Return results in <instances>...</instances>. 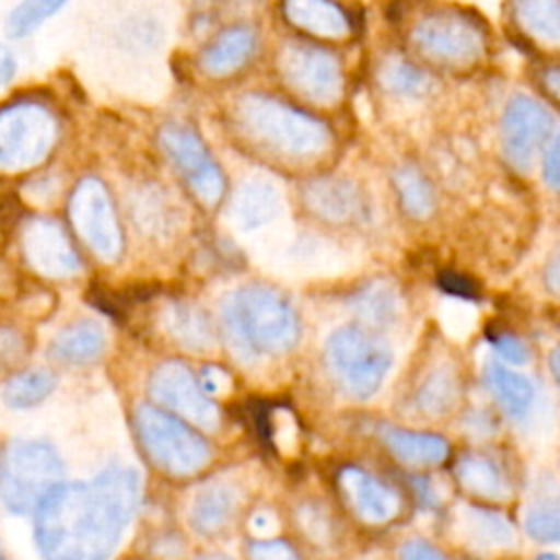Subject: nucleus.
Returning a JSON list of instances; mask_svg holds the SVG:
<instances>
[{
  "label": "nucleus",
  "mask_w": 560,
  "mask_h": 560,
  "mask_svg": "<svg viewBox=\"0 0 560 560\" xmlns=\"http://www.w3.org/2000/svg\"><path fill=\"white\" fill-rule=\"evenodd\" d=\"M22 249L28 265L50 278H66L79 269L77 252L63 230L52 217H28L22 225Z\"/></svg>",
  "instance_id": "13"
},
{
  "label": "nucleus",
  "mask_w": 560,
  "mask_h": 560,
  "mask_svg": "<svg viewBox=\"0 0 560 560\" xmlns=\"http://www.w3.org/2000/svg\"><path fill=\"white\" fill-rule=\"evenodd\" d=\"M68 217L81 241L103 260H116L122 247L112 195L103 179L81 177L68 197Z\"/></svg>",
  "instance_id": "9"
},
{
  "label": "nucleus",
  "mask_w": 560,
  "mask_h": 560,
  "mask_svg": "<svg viewBox=\"0 0 560 560\" xmlns=\"http://www.w3.org/2000/svg\"><path fill=\"white\" fill-rule=\"evenodd\" d=\"M20 74L18 50L11 42L0 39V90H11Z\"/></svg>",
  "instance_id": "35"
},
{
  "label": "nucleus",
  "mask_w": 560,
  "mask_h": 560,
  "mask_svg": "<svg viewBox=\"0 0 560 560\" xmlns=\"http://www.w3.org/2000/svg\"><path fill=\"white\" fill-rule=\"evenodd\" d=\"M221 319L225 337L243 359L258 354H282L298 341V317L291 306L271 289L247 287L232 293Z\"/></svg>",
  "instance_id": "3"
},
{
  "label": "nucleus",
  "mask_w": 560,
  "mask_h": 560,
  "mask_svg": "<svg viewBox=\"0 0 560 560\" xmlns=\"http://www.w3.org/2000/svg\"><path fill=\"white\" fill-rule=\"evenodd\" d=\"M306 203L328 221H346L359 208V192L346 179L324 177L306 188Z\"/></svg>",
  "instance_id": "20"
},
{
  "label": "nucleus",
  "mask_w": 560,
  "mask_h": 560,
  "mask_svg": "<svg viewBox=\"0 0 560 560\" xmlns=\"http://www.w3.org/2000/svg\"><path fill=\"white\" fill-rule=\"evenodd\" d=\"M400 560H446V558L440 551H435L431 545L420 542V540H411V542L402 545Z\"/></svg>",
  "instance_id": "40"
},
{
  "label": "nucleus",
  "mask_w": 560,
  "mask_h": 560,
  "mask_svg": "<svg viewBox=\"0 0 560 560\" xmlns=\"http://www.w3.org/2000/svg\"><path fill=\"white\" fill-rule=\"evenodd\" d=\"M558 518H560V512H558L556 501H542L527 512L525 527L532 538L542 540V542H556L560 536Z\"/></svg>",
  "instance_id": "32"
},
{
  "label": "nucleus",
  "mask_w": 560,
  "mask_h": 560,
  "mask_svg": "<svg viewBox=\"0 0 560 560\" xmlns=\"http://www.w3.org/2000/svg\"><path fill=\"white\" fill-rule=\"evenodd\" d=\"M457 477L468 490L483 497H501L505 492L499 470L483 457H464L457 464Z\"/></svg>",
  "instance_id": "29"
},
{
  "label": "nucleus",
  "mask_w": 560,
  "mask_h": 560,
  "mask_svg": "<svg viewBox=\"0 0 560 560\" xmlns=\"http://www.w3.org/2000/svg\"><path fill=\"white\" fill-rule=\"evenodd\" d=\"M488 385L512 416H523L534 400V385L518 372L508 370L505 365L492 361L488 363Z\"/></svg>",
  "instance_id": "26"
},
{
  "label": "nucleus",
  "mask_w": 560,
  "mask_h": 560,
  "mask_svg": "<svg viewBox=\"0 0 560 560\" xmlns=\"http://www.w3.org/2000/svg\"><path fill=\"white\" fill-rule=\"evenodd\" d=\"M280 210V195L265 179H247L232 199V219L241 230H256L269 223Z\"/></svg>",
  "instance_id": "18"
},
{
  "label": "nucleus",
  "mask_w": 560,
  "mask_h": 560,
  "mask_svg": "<svg viewBox=\"0 0 560 560\" xmlns=\"http://www.w3.org/2000/svg\"><path fill=\"white\" fill-rule=\"evenodd\" d=\"M236 118L245 133L278 153L313 155L330 144V129L322 120L265 94L241 96Z\"/></svg>",
  "instance_id": "4"
},
{
  "label": "nucleus",
  "mask_w": 560,
  "mask_h": 560,
  "mask_svg": "<svg viewBox=\"0 0 560 560\" xmlns=\"http://www.w3.org/2000/svg\"><path fill=\"white\" fill-rule=\"evenodd\" d=\"M560 155V149H558V136H553L547 147L542 149V175H545V182L551 186V188H558V182H560V164H558V158Z\"/></svg>",
  "instance_id": "38"
},
{
  "label": "nucleus",
  "mask_w": 560,
  "mask_h": 560,
  "mask_svg": "<svg viewBox=\"0 0 560 560\" xmlns=\"http://www.w3.org/2000/svg\"><path fill=\"white\" fill-rule=\"evenodd\" d=\"M282 11L295 28L315 37L339 39L350 31L346 11L332 0H284Z\"/></svg>",
  "instance_id": "16"
},
{
  "label": "nucleus",
  "mask_w": 560,
  "mask_h": 560,
  "mask_svg": "<svg viewBox=\"0 0 560 560\" xmlns=\"http://www.w3.org/2000/svg\"><path fill=\"white\" fill-rule=\"evenodd\" d=\"M455 383L451 378V374L446 372H438L433 374L424 387L418 394V402L429 411V413H442L446 411L453 400H455Z\"/></svg>",
  "instance_id": "33"
},
{
  "label": "nucleus",
  "mask_w": 560,
  "mask_h": 560,
  "mask_svg": "<svg viewBox=\"0 0 560 560\" xmlns=\"http://www.w3.org/2000/svg\"><path fill=\"white\" fill-rule=\"evenodd\" d=\"M413 46L431 61L470 66L486 50L483 26L457 11H438L422 18L411 31Z\"/></svg>",
  "instance_id": "7"
},
{
  "label": "nucleus",
  "mask_w": 560,
  "mask_h": 560,
  "mask_svg": "<svg viewBox=\"0 0 560 560\" xmlns=\"http://www.w3.org/2000/svg\"><path fill=\"white\" fill-rule=\"evenodd\" d=\"M68 0H18L4 15L2 33L11 44L33 37L50 18H55Z\"/></svg>",
  "instance_id": "22"
},
{
  "label": "nucleus",
  "mask_w": 560,
  "mask_h": 560,
  "mask_svg": "<svg viewBox=\"0 0 560 560\" xmlns=\"http://www.w3.org/2000/svg\"><path fill=\"white\" fill-rule=\"evenodd\" d=\"M63 477V464L48 442L15 440L0 472V499L15 514L35 512L39 501Z\"/></svg>",
  "instance_id": "5"
},
{
  "label": "nucleus",
  "mask_w": 560,
  "mask_h": 560,
  "mask_svg": "<svg viewBox=\"0 0 560 560\" xmlns=\"http://www.w3.org/2000/svg\"><path fill=\"white\" fill-rule=\"evenodd\" d=\"M538 560H556V556H551V553H545V556H540Z\"/></svg>",
  "instance_id": "44"
},
{
  "label": "nucleus",
  "mask_w": 560,
  "mask_h": 560,
  "mask_svg": "<svg viewBox=\"0 0 560 560\" xmlns=\"http://www.w3.org/2000/svg\"><path fill=\"white\" fill-rule=\"evenodd\" d=\"M556 136L553 114L532 96H514L501 118V147L512 168L527 173Z\"/></svg>",
  "instance_id": "11"
},
{
  "label": "nucleus",
  "mask_w": 560,
  "mask_h": 560,
  "mask_svg": "<svg viewBox=\"0 0 560 560\" xmlns=\"http://www.w3.org/2000/svg\"><path fill=\"white\" fill-rule=\"evenodd\" d=\"M199 560H230V558H225V556H203Z\"/></svg>",
  "instance_id": "43"
},
{
  "label": "nucleus",
  "mask_w": 560,
  "mask_h": 560,
  "mask_svg": "<svg viewBox=\"0 0 560 560\" xmlns=\"http://www.w3.org/2000/svg\"><path fill=\"white\" fill-rule=\"evenodd\" d=\"M357 311L365 317V319H372V322H387L394 311H396V300L392 295L389 289H368L363 291L357 302H354Z\"/></svg>",
  "instance_id": "34"
},
{
  "label": "nucleus",
  "mask_w": 560,
  "mask_h": 560,
  "mask_svg": "<svg viewBox=\"0 0 560 560\" xmlns=\"http://www.w3.org/2000/svg\"><path fill=\"white\" fill-rule=\"evenodd\" d=\"M249 556H252V560H298L293 549L280 540L254 542Z\"/></svg>",
  "instance_id": "36"
},
{
  "label": "nucleus",
  "mask_w": 560,
  "mask_h": 560,
  "mask_svg": "<svg viewBox=\"0 0 560 560\" xmlns=\"http://www.w3.org/2000/svg\"><path fill=\"white\" fill-rule=\"evenodd\" d=\"M494 348H497V352H499L508 363L521 365V363H525L527 357H529V352H527V348L521 343V339H516V337H512V335H499V337H494Z\"/></svg>",
  "instance_id": "37"
},
{
  "label": "nucleus",
  "mask_w": 560,
  "mask_h": 560,
  "mask_svg": "<svg viewBox=\"0 0 560 560\" xmlns=\"http://www.w3.org/2000/svg\"><path fill=\"white\" fill-rule=\"evenodd\" d=\"M160 144L203 203L212 206L221 199L225 188L223 173L192 129L166 125L160 129Z\"/></svg>",
  "instance_id": "12"
},
{
  "label": "nucleus",
  "mask_w": 560,
  "mask_h": 560,
  "mask_svg": "<svg viewBox=\"0 0 560 560\" xmlns=\"http://www.w3.org/2000/svg\"><path fill=\"white\" fill-rule=\"evenodd\" d=\"M0 560H7V558H4V556H2V553H0Z\"/></svg>",
  "instance_id": "45"
},
{
  "label": "nucleus",
  "mask_w": 560,
  "mask_h": 560,
  "mask_svg": "<svg viewBox=\"0 0 560 560\" xmlns=\"http://www.w3.org/2000/svg\"><path fill=\"white\" fill-rule=\"evenodd\" d=\"M394 184L407 214L424 219L433 212V190L416 168L402 166L400 171H396Z\"/></svg>",
  "instance_id": "28"
},
{
  "label": "nucleus",
  "mask_w": 560,
  "mask_h": 560,
  "mask_svg": "<svg viewBox=\"0 0 560 560\" xmlns=\"http://www.w3.org/2000/svg\"><path fill=\"white\" fill-rule=\"evenodd\" d=\"M256 48V33L249 26H230L201 52V68L223 77L238 70Z\"/></svg>",
  "instance_id": "17"
},
{
  "label": "nucleus",
  "mask_w": 560,
  "mask_h": 560,
  "mask_svg": "<svg viewBox=\"0 0 560 560\" xmlns=\"http://www.w3.org/2000/svg\"><path fill=\"white\" fill-rule=\"evenodd\" d=\"M326 361L341 389L354 398L372 396L389 365V348L361 328H339L326 341Z\"/></svg>",
  "instance_id": "6"
},
{
  "label": "nucleus",
  "mask_w": 560,
  "mask_h": 560,
  "mask_svg": "<svg viewBox=\"0 0 560 560\" xmlns=\"http://www.w3.org/2000/svg\"><path fill=\"white\" fill-rule=\"evenodd\" d=\"M440 284L444 291L448 293H455V295H464V298H472L477 293L475 289V282H470L468 278L459 276V273H453V271H446L440 276Z\"/></svg>",
  "instance_id": "39"
},
{
  "label": "nucleus",
  "mask_w": 560,
  "mask_h": 560,
  "mask_svg": "<svg viewBox=\"0 0 560 560\" xmlns=\"http://www.w3.org/2000/svg\"><path fill=\"white\" fill-rule=\"evenodd\" d=\"M545 85H547V90L551 92V96L556 98V96H558V70H556V68H549V70H547Z\"/></svg>",
  "instance_id": "41"
},
{
  "label": "nucleus",
  "mask_w": 560,
  "mask_h": 560,
  "mask_svg": "<svg viewBox=\"0 0 560 560\" xmlns=\"http://www.w3.org/2000/svg\"><path fill=\"white\" fill-rule=\"evenodd\" d=\"M136 427L149 457L173 475L199 470L210 455L208 444L195 431L155 407L142 405L136 413Z\"/></svg>",
  "instance_id": "8"
},
{
  "label": "nucleus",
  "mask_w": 560,
  "mask_h": 560,
  "mask_svg": "<svg viewBox=\"0 0 560 560\" xmlns=\"http://www.w3.org/2000/svg\"><path fill=\"white\" fill-rule=\"evenodd\" d=\"M63 140V116L37 88H13L0 98V177H24L44 168Z\"/></svg>",
  "instance_id": "2"
},
{
  "label": "nucleus",
  "mask_w": 560,
  "mask_h": 560,
  "mask_svg": "<svg viewBox=\"0 0 560 560\" xmlns=\"http://www.w3.org/2000/svg\"><path fill=\"white\" fill-rule=\"evenodd\" d=\"M55 389V376L46 370H28L9 378L2 387V402L11 409L39 405Z\"/></svg>",
  "instance_id": "27"
},
{
  "label": "nucleus",
  "mask_w": 560,
  "mask_h": 560,
  "mask_svg": "<svg viewBox=\"0 0 560 560\" xmlns=\"http://www.w3.org/2000/svg\"><path fill=\"white\" fill-rule=\"evenodd\" d=\"M105 350V332L94 322H77L66 326L52 339L50 354L61 363H90Z\"/></svg>",
  "instance_id": "19"
},
{
  "label": "nucleus",
  "mask_w": 560,
  "mask_h": 560,
  "mask_svg": "<svg viewBox=\"0 0 560 560\" xmlns=\"http://www.w3.org/2000/svg\"><path fill=\"white\" fill-rule=\"evenodd\" d=\"M381 438L398 459L413 466L440 464L448 453V444L438 435L402 431L396 427H383Z\"/></svg>",
  "instance_id": "21"
},
{
  "label": "nucleus",
  "mask_w": 560,
  "mask_h": 560,
  "mask_svg": "<svg viewBox=\"0 0 560 560\" xmlns=\"http://www.w3.org/2000/svg\"><path fill=\"white\" fill-rule=\"evenodd\" d=\"M168 335L190 350H206L212 343V328L208 317L190 304H171L162 315Z\"/></svg>",
  "instance_id": "25"
},
{
  "label": "nucleus",
  "mask_w": 560,
  "mask_h": 560,
  "mask_svg": "<svg viewBox=\"0 0 560 560\" xmlns=\"http://www.w3.org/2000/svg\"><path fill=\"white\" fill-rule=\"evenodd\" d=\"M140 497L138 475L107 468L92 481L57 483L35 508V542L44 560H107Z\"/></svg>",
  "instance_id": "1"
},
{
  "label": "nucleus",
  "mask_w": 560,
  "mask_h": 560,
  "mask_svg": "<svg viewBox=\"0 0 560 560\" xmlns=\"http://www.w3.org/2000/svg\"><path fill=\"white\" fill-rule=\"evenodd\" d=\"M341 486L357 514L370 523H385L398 512V497L359 468H346L341 472Z\"/></svg>",
  "instance_id": "15"
},
{
  "label": "nucleus",
  "mask_w": 560,
  "mask_h": 560,
  "mask_svg": "<svg viewBox=\"0 0 560 560\" xmlns=\"http://www.w3.org/2000/svg\"><path fill=\"white\" fill-rule=\"evenodd\" d=\"M468 521H470V532L477 540H481L486 545L512 542V527L501 514H492L486 510H472Z\"/></svg>",
  "instance_id": "31"
},
{
  "label": "nucleus",
  "mask_w": 560,
  "mask_h": 560,
  "mask_svg": "<svg viewBox=\"0 0 560 560\" xmlns=\"http://www.w3.org/2000/svg\"><path fill=\"white\" fill-rule=\"evenodd\" d=\"M234 492L223 483L206 486L197 492L190 505V525L201 534L219 532L234 512Z\"/></svg>",
  "instance_id": "23"
},
{
  "label": "nucleus",
  "mask_w": 560,
  "mask_h": 560,
  "mask_svg": "<svg viewBox=\"0 0 560 560\" xmlns=\"http://www.w3.org/2000/svg\"><path fill=\"white\" fill-rule=\"evenodd\" d=\"M278 70L282 81L317 105H330L339 98L343 74L337 57L324 48L291 42L278 55Z\"/></svg>",
  "instance_id": "10"
},
{
  "label": "nucleus",
  "mask_w": 560,
  "mask_h": 560,
  "mask_svg": "<svg viewBox=\"0 0 560 560\" xmlns=\"http://www.w3.org/2000/svg\"><path fill=\"white\" fill-rule=\"evenodd\" d=\"M556 276H558V260H553V262L549 265V271H547V278H549V287H551V291H556V287H558Z\"/></svg>",
  "instance_id": "42"
},
{
  "label": "nucleus",
  "mask_w": 560,
  "mask_h": 560,
  "mask_svg": "<svg viewBox=\"0 0 560 560\" xmlns=\"http://www.w3.org/2000/svg\"><path fill=\"white\" fill-rule=\"evenodd\" d=\"M381 83L400 96H418L427 90V74L405 59H389L381 70Z\"/></svg>",
  "instance_id": "30"
},
{
  "label": "nucleus",
  "mask_w": 560,
  "mask_h": 560,
  "mask_svg": "<svg viewBox=\"0 0 560 560\" xmlns=\"http://www.w3.org/2000/svg\"><path fill=\"white\" fill-rule=\"evenodd\" d=\"M512 18L529 37L558 44L560 4L558 0H512Z\"/></svg>",
  "instance_id": "24"
},
{
  "label": "nucleus",
  "mask_w": 560,
  "mask_h": 560,
  "mask_svg": "<svg viewBox=\"0 0 560 560\" xmlns=\"http://www.w3.org/2000/svg\"><path fill=\"white\" fill-rule=\"evenodd\" d=\"M151 394L164 407L186 416L203 429H217L219 411L197 385L190 370L177 361L162 363L151 376Z\"/></svg>",
  "instance_id": "14"
}]
</instances>
